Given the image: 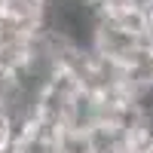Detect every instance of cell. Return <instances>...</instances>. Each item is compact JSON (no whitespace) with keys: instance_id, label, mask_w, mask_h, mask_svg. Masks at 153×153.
I'll return each mask as SVG.
<instances>
[{"instance_id":"277c9868","label":"cell","mask_w":153,"mask_h":153,"mask_svg":"<svg viewBox=\"0 0 153 153\" xmlns=\"http://www.w3.org/2000/svg\"><path fill=\"white\" fill-rule=\"evenodd\" d=\"M135 3H138V6H141V9H147V6L153 3V0H135Z\"/></svg>"},{"instance_id":"6da1fadb","label":"cell","mask_w":153,"mask_h":153,"mask_svg":"<svg viewBox=\"0 0 153 153\" xmlns=\"http://www.w3.org/2000/svg\"><path fill=\"white\" fill-rule=\"evenodd\" d=\"M141 46H144V37L126 31V28H120V25H113L107 19H98L95 34H92V49L98 55H104V58H110V61L126 68Z\"/></svg>"},{"instance_id":"7a4b0ae2","label":"cell","mask_w":153,"mask_h":153,"mask_svg":"<svg viewBox=\"0 0 153 153\" xmlns=\"http://www.w3.org/2000/svg\"><path fill=\"white\" fill-rule=\"evenodd\" d=\"M92 147L95 153H132V135L120 129V126H107V123H98L92 132Z\"/></svg>"},{"instance_id":"3957f363","label":"cell","mask_w":153,"mask_h":153,"mask_svg":"<svg viewBox=\"0 0 153 153\" xmlns=\"http://www.w3.org/2000/svg\"><path fill=\"white\" fill-rule=\"evenodd\" d=\"M52 153H95V147H92L89 132L61 129L58 138H55V144H52Z\"/></svg>"}]
</instances>
